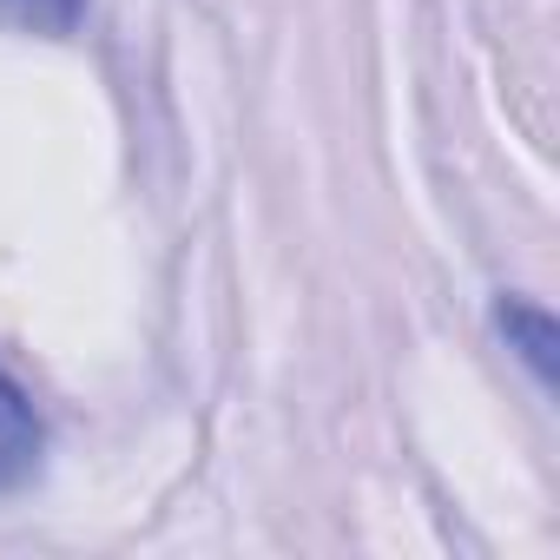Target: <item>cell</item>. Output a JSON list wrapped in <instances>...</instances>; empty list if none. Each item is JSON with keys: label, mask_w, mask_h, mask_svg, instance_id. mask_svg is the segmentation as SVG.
Segmentation results:
<instances>
[{"label": "cell", "mask_w": 560, "mask_h": 560, "mask_svg": "<svg viewBox=\"0 0 560 560\" xmlns=\"http://www.w3.org/2000/svg\"><path fill=\"white\" fill-rule=\"evenodd\" d=\"M494 330L508 337V350L527 363V376H534L540 389L560 383V324H553L540 304H527V298H494Z\"/></svg>", "instance_id": "2"}, {"label": "cell", "mask_w": 560, "mask_h": 560, "mask_svg": "<svg viewBox=\"0 0 560 560\" xmlns=\"http://www.w3.org/2000/svg\"><path fill=\"white\" fill-rule=\"evenodd\" d=\"M86 14V0H0V27L14 34H47V40H67Z\"/></svg>", "instance_id": "3"}, {"label": "cell", "mask_w": 560, "mask_h": 560, "mask_svg": "<svg viewBox=\"0 0 560 560\" xmlns=\"http://www.w3.org/2000/svg\"><path fill=\"white\" fill-rule=\"evenodd\" d=\"M47 462V422L34 409V396L0 370V494H14L40 475Z\"/></svg>", "instance_id": "1"}]
</instances>
